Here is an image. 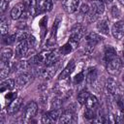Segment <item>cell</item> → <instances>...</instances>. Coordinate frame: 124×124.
I'll list each match as a JSON object with an SVG mask.
<instances>
[{"label": "cell", "instance_id": "obj_1", "mask_svg": "<svg viewBox=\"0 0 124 124\" xmlns=\"http://www.w3.org/2000/svg\"><path fill=\"white\" fill-rule=\"evenodd\" d=\"M86 28L82 24H76L72 27L70 32V43L71 44H78L85 35Z\"/></svg>", "mask_w": 124, "mask_h": 124}, {"label": "cell", "instance_id": "obj_2", "mask_svg": "<svg viewBox=\"0 0 124 124\" xmlns=\"http://www.w3.org/2000/svg\"><path fill=\"white\" fill-rule=\"evenodd\" d=\"M107 69H108V72L112 75V76H116L120 73L122 67H123V61L121 60L120 57L118 56H115L112 60H110L108 64H107Z\"/></svg>", "mask_w": 124, "mask_h": 124}, {"label": "cell", "instance_id": "obj_3", "mask_svg": "<svg viewBox=\"0 0 124 124\" xmlns=\"http://www.w3.org/2000/svg\"><path fill=\"white\" fill-rule=\"evenodd\" d=\"M111 34L115 40H121L124 37V21H116L111 28Z\"/></svg>", "mask_w": 124, "mask_h": 124}, {"label": "cell", "instance_id": "obj_4", "mask_svg": "<svg viewBox=\"0 0 124 124\" xmlns=\"http://www.w3.org/2000/svg\"><path fill=\"white\" fill-rule=\"evenodd\" d=\"M102 41V37L99 36L96 33H89L85 36V43H86V46L88 49H93L95 47L96 45H98L100 42Z\"/></svg>", "mask_w": 124, "mask_h": 124}, {"label": "cell", "instance_id": "obj_5", "mask_svg": "<svg viewBox=\"0 0 124 124\" xmlns=\"http://www.w3.org/2000/svg\"><path fill=\"white\" fill-rule=\"evenodd\" d=\"M32 78H33V75L31 73H29V72H22L20 75L17 76V78L16 79V85L18 87L21 88V87L25 86L26 84H28L31 81Z\"/></svg>", "mask_w": 124, "mask_h": 124}, {"label": "cell", "instance_id": "obj_6", "mask_svg": "<svg viewBox=\"0 0 124 124\" xmlns=\"http://www.w3.org/2000/svg\"><path fill=\"white\" fill-rule=\"evenodd\" d=\"M37 112H38V105H37V103L36 102H30L25 107V109H24V112H23V116L26 119H31L37 114Z\"/></svg>", "mask_w": 124, "mask_h": 124}, {"label": "cell", "instance_id": "obj_7", "mask_svg": "<svg viewBox=\"0 0 124 124\" xmlns=\"http://www.w3.org/2000/svg\"><path fill=\"white\" fill-rule=\"evenodd\" d=\"M25 7L26 5L24 3H17L16 5L14 6V8L11 10V17L12 19H18L19 17H21V16L23 15V13L25 12Z\"/></svg>", "mask_w": 124, "mask_h": 124}, {"label": "cell", "instance_id": "obj_8", "mask_svg": "<svg viewBox=\"0 0 124 124\" xmlns=\"http://www.w3.org/2000/svg\"><path fill=\"white\" fill-rule=\"evenodd\" d=\"M58 68H59V65L56 62L55 64L50 65V66H46V69H43L40 72V75H41L42 78H44L46 79H49V78H51L54 76V74L56 73V71H57Z\"/></svg>", "mask_w": 124, "mask_h": 124}, {"label": "cell", "instance_id": "obj_9", "mask_svg": "<svg viewBox=\"0 0 124 124\" xmlns=\"http://www.w3.org/2000/svg\"><path fill=\"white\" fill-rule=\"evenodd\" d=\"M28 45H27V42L26 40H23V41H19L17 42V45L16 46V56L17 58H22L26 55L27 51H28Z\"/></svg>", "mask_w": 124, "mask_h": 124}, {"label": "cell", "instance_id": "obj_10", "mask_svg": "<svg viewBox=\"0 0 124 124\" xmlns=\"http://www.w3.org/2000/svg\"><path fill=\"white\" fill-rule=\"evenodd\" d=\"M90 12L94 15H96L97 16H99L100 15H102L105 12V4L103 1L101 0H94L91 3V7H90Z\"/></svg>", "mask_w": 124, "mask_h": 124}, {"label": "cell", "instance_id": "obj_11", "mask_svg": "<svg viewBox=\"0 0 124 124\" xmlns=\"http://www.w3.org/2000/svg\"><path fill=\"white\" fill-rule=\"evenodd\" d=\"M79 5V0H63L64 10L68 14H74Z\"/></svg>", "mask_w": 124, "mask_h": 124}, {"label": "cell", "instance_id": "obj_12", "mask_svg": "<svg viewBox=\"0 0 124 124\" xmlns=\"http://www.w3.org/2000/svg\"><path fill=\"white\" fill-rule=\"evenodd\" d=\"M22 103H23V100L22 98H16L13 102H11L8 106V108H7V112L8 114H15L16 112H17L19 110V108H21L22 106Z\"/></svg>", "mask_w": 124, "mask_h": 124}, {"label": "cell", "instance_id": "obj_13", "mask_svg": "<svg viewBox=\"0 0 124 124\" xmlns=\"http://www.w3.org/2000/svg\"><path fill=\"white\" fill-rule=\"evenodd\" d=\"M106 88H107V91L109 95H112V96H115L118 94V84L116 82L115 79L109 78L107 79L106 81Z\"/></svg>", "mask_w": 124, "mask_h": 124}, {"label": "cell", "instance_id": "obj_14", "mask_svg": "<svg viewBox=\"0 0 124 124\" xmlns=\"http://www.w3.org/2000/svg\"><path fill=\"white\" fill-rule=\"evenodd\" d=\"M116 55V50L111 46H107L104 50V61L108 64L110 60H112Z\"/></svg>", "mask_w": 124, "mask_h": 124}, {"label": "cell", "instance_id": "obj_15", "mask_svg": "<svg viewBox=\"0 0 124 124\" xmlns=\"http://www.w3.org/2000/svg\"><path fill=\"white\" fill-rule=\"evenodd\" d=\"M97 78H98L97 69L95 67H89L86 70V76H85L86 81L88 83H90V84H93L97 80Z\"/></svg>", "mask_w": 124, "mask_h": 124}, {"label": "cell", "instance_id": "obj_16", "mask_svg": "<svg viewBox=\"0 0 124 124\" xmlns=\"http://www.w3.org/2000/svg\"><path fill=\"white\" fill-rule=\"evenodd\" d=\"M75 67H76V64H75V61L74 60H71L67 66L64 68V70L61 72V74L59 75V79H64L66 78H68L70 76V74L75 70Z\"/></svg>", "mask_w": 124, "mask_h": 124}, {"label": "cell", "instance_id": "obj_17", "mask_svg": "<svg viewBox=\"0 0 124 124\" xmlns=\"http://www.w3.org/2000/svg\"><path fill=\"white\" fill-rule=\"evenodd\" d=\"M60 123H72L75 122V114L72 110H65L62 112L59 120Z\"/></svg>", "mask_w": 124, "mask_h": 124}, {"label": "cell", "instance_id": "obj_18", "mask_svg": "<svg viewBox=\"0 0 124 124\" xmlns=\"http://www.w3.org/2000/svg\"><path fill=\"white\" fill-rule=\"evenodd\" d=\"M98 31L103 34V35H108V32H109V27H108V23L106 19H102L100 21H98L97 25H96Z\"/></svg>", "mask_w": 124, "mask_h": 124}, {"label": "cell", "instance_id": "obj_19", "mask_svg": "<svg viewBox=\"0 0 124 124\" xmlns=\"http://www.w3.org/2000/svg\"><path fill=\"white\" fill-rule=\"evenodd\" d=\"M10 70H11V67H10L9 62L1 61V64H0V78H1V79L4 80L8 77V75L10 74Z\"/></svg>", "mask_w": 124, "mask_h": 124}, {"label": "cell", "instance_id": "obj_20", "mask_svg": "<svg viewBox=\"0 0 124 124\" xmlns=\"http://www.w3.org/2000/svg\"><path fill=\"white\" fill-rule=\"evenodd\" d=\"M85 107L87 108H91V109H95L97 107H98V105H99V101H98V99L94 96V95H89L88 97H87V99H86V101H85Z\"/></svg>", "mask_w": 124, "mask_h": 124}, {"label": "cell", "instance_id": "obj_21", "mask_svg": "<svg viewBox=\"0 0 124 124\" xmlns=\"http://www.w3.org/2000/svg\"><path fill=\"white\" fill-rule=\"evenodd\" d=\"M15 85H16V81L13 78L3 80L1 83V92H4L5 90H12L14 89Z\"/></svg>", "mask_w": 124, "mask_h": 124}, {"label": "cell", "instance_id": "obj_22", "mask_svg": "<svg viewBox=\"0 0 124 124\" xmlns=\"http://www.w3.org/2000/svg\"><path fill=\"white\" fill-rule=\"evenodd\" d=\"M13 57V50L10 47H4L1 50V61L9 62L10 59Z\"/></svg>", "mask_w": 124, "mask_h": 124}, {"label": "cell", "instance_id": "obj_23", "mask_svg": "<svg viewBox=\"0 0 124 124\" xmlns=\"http://www.w3.org/2000/svg\"><path fill=\"white\" fill-rule=\"evenodd\" d=\"M48 114H49V116L52 118V120L55 122V121L59 120V118H60V116H61V114H62V109H61V108H52V109L48 112Z\"/></svg>", "mask_w": 124, "mask_h": 124}, {"label": "cell", "instance_id": "obj_24", "mask_svg": "<svg viewBox=\"0 0 124 124\" xmlns=\"http://www.w3.org/2000/svg\"><path fill=\"white\" fill-rule=\"evenodd\" d=\"M89 95H90V93L87 90H85V89L81 90L78 93V103L81 104V105H84L85 104V101H86V99H87V97Z\"/></svg>", "mask_w": 124, "mask_h": 124}, {"label": "cell", "instance_id": "obj_25", "mask_svg": "<svg viewBox=\"0 0 124 124\" xmlns=\"http://www.w3.org/2000/svg\"><path fill=\"white\" fill-rule=\"evenodd\" d=\"M16 40V35H8L7 34V35H3L2 36V43L4 45H6V46L12 45Z\"/></svg>", "mask_w": 124, "mask_h": 124}, {"label": "cell", "instance_id": "obj_26", "mask_svg": "<svg viewBox=\"0 0 124 124\" xmlns=\"http://www.w3.org/2000/svg\"><path fill=\"white\" fill-rule=\"evenodd\" d=\"M52 7H53L52 0H45L41 6V9L43 12H49L52 10Z\"/></svg>", "mask_w": 124, "mask_h": 124}, {"label": "cell", "instance_id": "obj_27", "mask_svg": "<svg viewBox=\"0 0 124 124\" xmlns=\"http://www.w3.org/2000/svg\"><path fill=\"white\" fill-rule=\"evenodd\" d=\"M0 30H1V34H2V36L8 34V31H9V24H8V21H6V20H4V19L1 20Z\"/></svg>", "mask_w": 124, "mask_h": 124}, {"label": "cell", "instance_id": "obj_28", "mask_svg": "<svg viewBox=\"0 0 124 124\" xmlns=\"http://www.w3.org/2000/svg\"><path fill=\"white\" fill-rule=\"evenodd\" d=\"M84 117L87 118V119H92L94 120V118L96 117L95 116V112H94V109H91V108H87L85 109L84 111Z\"/></svg>", "mask_w": 124, "mask_h": 124}, {"label": "cell", "instance_id": "obj_29", "mask_svg": "<svg viewBox=\"0 0 124 124\" xmlns=\"http://www.w3.org/2000/svg\"><path fill=\"white\" fill-rule=\"evenodd\" d=\"M84 73L83 72H80V73H78L75 78H74V82L77 84H79L80 82H82L83 81V79H84Z\"/></svg>", "mask_w": 124, "mask_h": 124}, {"label": "cell", "instance_id": "obj_30", "mask_svg": "<svg viewBox=\"0 0 124 124\" xmlns=\"http://www.w3.org/2000/svg\"><path fill=\"white\" fill-rule=\"evenodd\" d=\"M72 46H71V43L69 42V44H66L65 46H63L62 47H61V49H60V52L63 54V55H65V54H68L71 50H72V47H71Z\"/></svg>", "mask_w": 124, "mask_h": 124}, {"label": "cell", "instance_id": "obj_31", "mask_svg": "<svg viewBox=\"0 0 124 124\" xmlns=\"http://www.w3.org/2000/svg\"><path fill=\"white\" fill-rule=\"evenodd\" d=\"M26 42H27V45H28L29 47H34L36 46V43H37L35 37L32 36V35H29L28 36V38L26 39Z\"/></svg>", "mask_w": 124, "mask_h": 124}, {"label": "cell", "instance_id": "obj_32", "mask_svg": "<svg viewBox=\"0 0 124 124\" xmlns=\"http://www.w3.org/2000/svg\"><path fill=\"white\" fill-rule=\"evenodd\" d=\"M61 106H62V102H61L60 99L55 98V99L52 100V102H51V108H60Z\"/></svg>", "mask_w": 124, "mask_h": 124}, {"label": "cell", "instance_id": "obj_33", "mask_svg": "<svg viewBox=\"0 0 124 124\" xmlns=\"http://www.w3.org/2000/svg\"><path fill=\"white\" fill-rule=\"evenodd\" d=\"M8 7H9V0H1V4H0L1 14H4L5 11L8 9Z\"/></svg>", "mask_w": 124, "mask_h": 124}, {"label": "cell", "instance_id": "obj_34", "mask_svg": "<svg viewBox=\"0 0 124 124\" xmlns=\"http://www.w3.org/2000/svg\"><path fill=\"white\" fill-rule=\"evenodd\" d=\"M80 13L81 14H83V15H87L88 13H89V11H90V6L88 5V4H86V3H83L81 6H80Z\"/></svg>", "mask_w": 124, "mask_h": 124}, {"label": "cell", "instance_id": "obj_35", "mask_svg": "<svg viewBox=\"0 0 124 124\" xmlns=\"http://www.w3.org/2000/svg\"><path fill=\"white\" fill-rule=\"evenodd\" d=\"M16 98H17L16 97V92H10V93H8L6 95V100H7L8 104H10L11 102H13Z\"/></svg>", "mask_w": 124, "mask_h": 124}, {"label": "cell", "instance_id": "obj_36", "mask_svg": "<svg viewBox=\"0 0 124 124\" xmlns=\"http://www.w3.org/2000/svg\"><path fill=\"white\" fill-rule=\"evenodd\" d=\"M110 13H111V16H112L114 18H116V17H119V16H120V11H119V9H118L116 6H113V7L111 8Z\"/></svg>", "mask_w": 124, "mask_h": 124}, {"label": "cell", "instance_id": "obj_37", "mask_svg": "<svg viewBox=\"0 0 124 124\" xmlns=\"http://www.w3.org/2000/svg\"><path fill=\"white\" fill-rule=\"evenodd\" d=\"M52 122L54 121L52 120V118L49 116L48 113H46L42 116V123H52Z\"/></svg>", "mask_w": 124, "mask_h": 124}, {"label": "cell", "instance_id": "obj_38", "mask_svg": "<svg viewBox=\"0 0 124 124\" xmlns=\"http://www.w3.org/2000/svg\"><path fill=\"white\" fill-rule=\"evenodd\" d=\"M30 2H31V0H23V3H24V4L26 5V6H28Z\"/></svg>", "mask_w": 124, "mask_h": 124}, {"label": "cell", "instance_id": "obj_39", "mask_svg": "<svg viewBox=\"0 0 124 124\" xmlns=\"http://www.w3.org/2000/svg\"><path fill=\"white\" fill-rule=\"evenodd\" d=\"M118 1H119V3H120L121 5H123V6H124V0H118Z\"/></svg>", "mask_w": 124, "mask_h": 124}, {"label": "cell", "instance_id": "obj_40", "mask_svg": "<svg viewBox=\"0 0 124 124\" xmlns=\"http://www.w3.org/2000/svg\"><path fill=\"white\" fill-rule=\"evenodd\" d=\"M123 53H124V42H123Z\"/></svg>", "mask_w": 124, "mask_h": 124}]
</instances>
